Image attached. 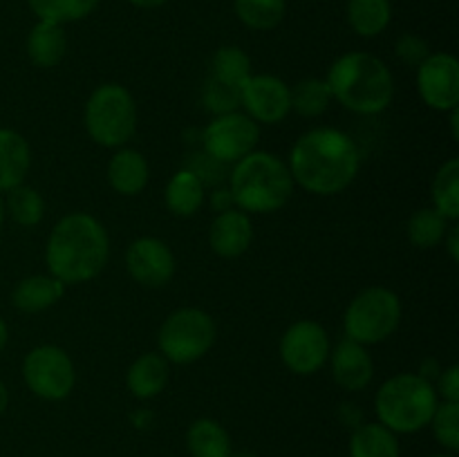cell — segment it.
Instances as JSON below:
<instances>
[{"label": "cell", "mask_w": 459, "mask_h": 457, "mask_svg": "<svg viewBox=\"0 0 459 457\" xmlns=\"http://www.w3.org/2000/svg\"><path fill=\"white\" fill-rule=\"evenodd\" d=\"M287 168L303 191L323 197L339 195L357 179L361 152L343 130L314 128L291 146Z\"/></svg>", "instance_id": "1"}, {"label": "cell", "mask_w": 459, "mask_h": 457, "mask_svg": "<svg viewBox=\"0 0 459 457\" xmlns=\"http://www.w3.org/2000/svg\"><path fill=\"white\" fill-rule=\"evenodd\" d=\"M110 258V237L94 215L74 211L54 224L45 246L49 273L63 285L94 280Z\"/></svg>", "instance_id": "2"}, {"label": "cell", "mask_w": 459, "mask_h": 457, "mask_svg": "<svg viewBox=\"0 0 459 457\" xmlns=\"http://www.w3.org/2000/svg\"><path fill=\"white\" fill-rule=\"evenodd\" d=\"M332 99L357 115H379L388 110L394 97V79L384 61L368 52H348L327 70Z\"/></svg>", "instance_id": "3"}, {"label": "cell", "mask_w": 459, "mask_h": 457, "mask_svg": "<svg viewBox=\"0 0 459 457\" xmlns=\"http://www.w3.org/2000/svg\"><path fill=\"white\" fill-rule=\"evenodd\" d=\"M287 161L267 151H254L233 164L229 175V193L236 209L251 213H276L294 193Z\"/></svg>", "instance_id": "4"}, {"label": "cell", "mask_w": 459, "mask_h": 457, "mask_svg": "<svg viewBox=\"0 0 459 457\" xmlns=\"http://www.w3.org/2000/svg\"><path fill=\"white\" fill-rule=\"evenodd\" d=\"M439 397L433 381L415 372H399L375 394L377 421L394 435H412L430 424Z\"/></svg>", "instance_id": "5"}, {"label": "cell", "mask_w": 459, "mask_h": 457, "mask_svg": "<svg viewBox=\"0 0 459 457\" xmlns=\"http://www.w3.org/2000/svg\"><path fill=\"white\" fill-rule=\"evenodd\" d=\"M90 139L103 148H124L137 133V103L128 88L103 83L92 90L83 112Z\"/></svg>", "instance_id": "6"}, {"label": "cell", "mask_w": 459, "mask_h": 457, "mask_svg": "<svg viewBox=\"0 0 459 457\" xmlns=\"http://www.w3.org/2000/svg\"><path fill=\"white\" fill-rule=\"evenodd\" d=\"M402 300L388 287H366L359 291L343 314L345 339H352L361 345L384 343L397 332L402 323Z\"/></svg>", "instance_id": "7"}, {"label": "cell", "mask_w": 459, "mask_h": 457, "mask_svg": "<svg viewBox=\"0 0 459 457\" xmlns=\"http://www.w3.org/2000/svg\"><path fill=\"white\" fill-rule=\"evenodd\" d=\"M218 339V327L213 316L200 307H179L164 318L157 332L160 354L175 366H188L213 348Z\"/></svg>", "instance_id": "8"}, {"label": "cell", "mask_w": 459, "mask_h": 457, "mask_svg": "<svg viewBox=\"0 0 459 457\" xmlns=\"http://www.w3.org/2000/svg\"><path fill=\"white\" fill-rule=\"evenodd\" d=\"M25 385L45 401H61L74 390L76 370L70 354L58 345H36L22 358Z\"/></svg>", "instance_id": "9"}, {"label": "cell", "mask_w": 459, "mask_h": 457, "mask_svg": "<svg viewBox=\"0 0 459 457\" xmlns=\"http://www.w3.org/2000/svg\"><path fill=\"white\" fill-rule=\"evenodd\" d=\"M260 139V125L245 112H227L213 116L202 133V148L206 155L229 166L240 161L249 152L255 151Z\"/></svg>", "instance_id": "10"}, {"label": "cell", "mask_w": 459, "mask_h": 457, "mask_svg": "<svg viewBox=\"0 0 459 457\" xmlns=\"http://www.w3.org/2000/svg\"><path fill=\"white\" fill-rule=\"evenodd\" d=\"M332 341L325 327L316 321L291 323L281 336V361L290 372L299 376H312L327 363Z\"/></svg>", "instance_id": "11"}, {"label": "cell", "mask_w": 459, "mask_h": 457, "mask_svg": "<svg viewBox=\"0 0 459 457\" xmlns=\"http://www.w3.org/2000/svg\"><path fill=\"white\" fill-rule=\"evenodd\" d=\"M420 99L437 112H451L459 106V61L453 54H429L417 65Z\"/></svg>", "instance_id": "12"}, {"label": "cell", "mask_w": 459, "mask_h": 457, "mask_svg": "<svg viewBox=\"0 0 459 457\" xmlns=\"http://www.w3.org/2000/svg\"><path fill=\"white\" fill-rule=\"evenodd\" d=\"M240 108L255 124H281L291 112L290 85L273 74H251L240 88Z\"/></svg>", "instance_id": "13"}, {"label": "cell", "mask_w": 459, "mask_h": 457, "mask_svg": "<svg viewBox=\"0 0 459 457\" xmlns=\"http://www.w3.org/2000/svg\"><path fill=\"white\" fill-rule=\"evenodd\" d=\"M126 269L142 287H164L175 276V255L164 240L152 236L137 237L126 249Z\"/></svg>", "instance_id": "14"}, {"label": "cell", "mask_w": 459, "mask_h": 457, "mask_svg": "<svg viewBox=\"0 0 459 457\" xmlns=\"http://www.w3.org/2000/svg\"><path fill=\"white\" fill-rule=\"evenodd\" d=\"M332 379L345 392H361L375 376V361L366 345L352 339H341L330 352Z\"/></svg>", "instance_id": "15"}, {"label": "cell", "mask_w": 459, "mask_h": 457, "mask_svg": "<svg viewBox=\"0 0 459 457\" xmlns=\"http://www.w3.org/2000/svg\"><path fill=\"white\" fill-rule=\"evenodd\" d=\"M254 240L251 218L240 209H229L215 215L209 228V246L215 255L224 260L240 258L247 254Z\"/></svg>", "instance_id": "16"}, {"label": "cell", "mask_w": 459, "mask_h": 457, "mask_svg": "<svg viewBox=\"0 0 459 457\" xmlns=\"http://www.w3.org/2000/svg\"><path fill=\"white\" fill-rule=\"evenodd\" d=\"M151 168L146 157L134 148H117L115 155L108 161V184L119 195L133 197L146 188Z\"/></svg>", "instance_id": "17"}, {"label": "cell", "mask_w": 459, "mask_h": 457, "mask_svg": "<svg viewBox=\"0 0 459 457\" xmlns=\"http://www.w3.org/2000/svg\"><path fill=\"white\" fill-rule=\"evenodd\" d=\"M65 294V285L52 273H34L22 280L12 291V305L22 314H39L56 305Z\"/></svg>", "instance_id": "18"}, {"label": "cell", "mask_w": 459, "mask_h": 457, "mask_svg": "<svg viewBox=\"0 0 459 457\" xmlns=\"http://www.w3.org/2000/svg\"><path fill=\"white\" fill-rule=\"evenodd\" d=\"M170 381V363L160 352H146L130 363L126 385L137 399H152L164 392Z\"/></svg>", "instance_id": "19"}, {"label": "cell", "mask_w": 459, "mask_h": 457, "mask_svg": "<svg viewBox=\"0 0 459 457\" xmlns=\"http://www.w3.org/2000/svg\"><path fill=\"white\" fill-rule=\"evenodd\" d=\"M31 168V148L21 133L0 128V193L25 184Z\"/></svg>", "instance_id": "20"}, {"label": "cell", "mask_w": 459, "mask_h": 457, "mask_svg": "<svg viewBox=\"0 0 459 457\" xmlns=\"http://www.w3.org/2000/svg\"><path fill=\"white\" fill-rule=\"evenodd\" d=\"M166 209L178 218H191L204 206L206 186L193 170L179 168L173 177L169 179L164 191Z\"/></svg>", "instance_id": "21"}, {"label": "cell", "mask_w": 459, "mask_h": 457, "mask_svg": "<svg viewBox=\"0 0 459 457\" xmlns=\"http://www.w3.org/2000/svg\"><path fill=\"white\" fill-rule=\"evenodd\" d=\"M67 36L63 25L39 21L27 36V56L36 67H56L65 58Z\"/></svg>", "instance_id": "22"}, {"label": "cell", "mask_w": 459, "mask_h": 457, "mask_svg": "<svg viewBox=\"0 0 459 457\" xmlns=\"http://www.w3.org/2000/svg\"><path fill=\"white\" fill-rule=\"evenodd\" d=\"M186 448L191 457H231L233 444L220 421L200 417L186 430Z\"/></svg>", "instance_id": "23"}, {"label": "cell", "mask_w": 459, "mask_h": 457, "mask_svg": "<svg viewBox=\"0 0 459 457\" xmlns=\"http://www.w3.org/2000/svg\"><path fill=\"white\" fill-rule=\"evenodd\" d=\"M350 457H402L397 435L379 421H363L350 437Z\"/></svg>", "instance_id": "24"}, {"label": "cell", "mask_w": 459, "mask_h": 457, "mask_svg": "<svg viewBox=\"0 0 459 457\" xmlns=\"http://www.w3.org/2000/svg\"><path fill=\"white\" fill-rule=\"evenodd\" d=\"M348 22L352 31L363 39H375L388 30L393 21V3L390 0H348Z\"/></svg>", "instance_id": "25"}, {"label": "cell", "mask_w": 459, "mask_h": 457, "mask_svg": "<svg viewBox=\"0 0 459 457\" xmlns=\"http://www.w3.org/2000/svg\"><path fill=\"white\" fill-rule=\"evenodd\" d=\"M430 197H433V209L439 215L448 220V222H457L459 220V160L451 157L439 166L437 175L433 179V188H430Z\"/></svg>", "instance_id": "26"}, {"label": "cell", "mask_w": 459, "mask_h": 457, "mask_svg": "<svg viewBox=\"0 0 459 457\" xmlns=\"http://www.w3.org/2000/svg\"><path fill=\"white\" fill-rule=\"evenodd\" d=\"M451 224L453 222H448L444 215H439L433 206L417 209L406 224L408 240L417 249H435V246L442 245Z\"/></svg>", "instance_id": "27"}, {"label": "cell", "mask_w": 459, "mask_h": 457, "mask_svg": "<svg viewBox=\"0 0 459 457\" xmlns=\"http://www.w3.org/2000/svg\"><path fill=\"white\" fill-rule=\"evenodd\" d=\"M238 21L255 31L276 30L287 12V0H233Z\"/></svg>", "instance_id": "28"}, {"label": "cell", "mask_w": 459, "mask_h": 457, "mask_svg": "<svg viewBox=\"0 0 459 457\" xmlns=\"http://www.w3.org/2000/svg\"><path fill=\"white\" fill-rule=\"evenodd\" d=\"M4 200V211L18 227H36L45 218V200L34 186L18 184L12 191H7Z\"/></svg>", "instance_id": "29"}, {"label": "cell", "mask_w": 459, "mask_h": 457, "mask_svg": "<svg viewBox=\"0 0 459 457\" xmlns=\"http://www.w3.org/2000/svg\"><path fill=\"white\" fill-rule=\"evenodd\" d=\"M291 92V110L296 115L305 116V119H316L323 112L330 108L332 92L327 88L325 79H316V76H307V79L299 81Z\"/></svg>", "instance_id": "30"}, {"label": "cell", "mask_w": 459, "mask_h": 457, "mask_svg": "<svg viewBox=\"0 0 459 457\" xmlns=\"http://www.w3.org/2000/svg\"><path fill=\"white\" fill-rule=\"evenodd\" d=\"M27 3L39 21L67 25V22H76L90 16L101 0H27Z\"/></svg>", "instance_id": "31"}, {"label": "cell", "mask_w": 459, "mask_h": 457, "mask_svg": "<svg viewBox=\"0 0 459 457\" xmlns=\"http://www.w3.org/2000/svg\"><path fill=\"white\" fill-rule=\"evenodd\" d=\"M211 76L222 83L242 88V83L251 76V58L238 45H224L213 54Z\"/></svg>", "instance_id": "32"}, {"label": "cell", "mask_w": 459, "mask_h": 457, "mask_svg": "<svg viewBox=\"0 0 459 457\" xmlns=\"http://www.w3.org/2000/svg\"><path fill=\"white\" fill-rule=\"evenodd\" d=\"M429 426L437 444L455 455L459 451V401H439Z\"/></svg>", "instance_id": "33"}, {"label": "cell", "mask_w": 459, "mask_h": 457, "mask_svg": "<svg viewBox=\"0 0 459 457\" xmlns=\"http://www.w3.org/2000/svg\"><path fill=\"white\" fill-rule=\"evenodd\" d=\"M202 103L213 116L227 115V112L240 110V88L222 83L211 76L202 90Z\"/></svg>", "instance_id": "34"}, {"label": "cell", "mask_w": 459, "mask_h": 457, "mask_svg": "<svg viewBox=\"0 0 459 457\" xmlns=\"http://www.w3.org/2000/svg\"><path fill=\"white\" fill-rule=\"evenodd\" d=\"M184 168L193 170V173L204 182V186H218L224 179V173H227V166L220 164V161L213 160L211 155H206L204 151H202L200 155H193V161L188 166H184Z\"/></svg>", "instance_id": "35"}, {"label": "cell", "mask_w": 459, "mask_h": 457, "mask_svg": "<svg viewBox=\"0 0 459 457\" xmlns=\"http://www.w3.org/2000/svg\"><path fill=\"white\" fill-rule=\"evenodd\" d=\"M394 52H397V56L402 58L406 65L417 67L426 56H429L430 49H429V43H426L421 36L403 34L399 36L397 43H394Z\"/></svg>", "instance_id": "36"}, {"label": "cell", "mask_w": 459, "mask_h": 457, "mask_svg": "<svg viewBox=\"0 0 459 457\" xmlns=\"http://www.w3.org/2000/svg\"><path fill=\"white\" fill-rule=\"evenodd\" d=\"M437 390L439 401H459V367L448 366L439 375L437 384H433Z\"/></svg>", "instance_id": "37"}, {"label": "cell", "mask_w": 459, "mask_h": 457, "mask_svg": "<svg viewBox=\"0 0 459 457\" xmlns=\"http://www.w3.org/2000/svg\"><path fill=\"white\" fill-rule=\"evenodd\" d=\"M211 204H213V209L218 211V213H222V211H229V209H236L229 188H215V191L211 193Z\"/></svg>", "instance_id": "38"}, {"label": "cell", "mask_w": 459, "mask_h": 457, "mask_svg": "<svg viewBox=\"0 0 459 457\" xmlns=\"http://www.w3.org/2000/svg\"><path fill=\"white\" fill-rule=\"evenodd\" d=\"M442 245H446L448 255H451L453 263H457V260H459V228H457L455 222L448 227V231H446V236H444Z\"/></svg>", "instance_id": "39"}, {"label": "cell", "mask_w": 459, "mask_h": 457, "mask_svg": "<svg viewBox=\"0 0 459 457\" xmlns=\"http://www.w3.org/2000/svg\"><path fill=\"white\" fill-rule=\"evenodd\" d=\"M128 3L134 4V7H139V9H157V7H161L166 0H128Z\"/></svg>", "instance_id": "40"}, {"label": "cell", "mask_w": 459, "mask_h": 457, "mask_svg": "<svg viewBox=\"0 0 459 457\" xmlns=\"http://www.w3.org/2000/svg\"><path fill=\"white\" fill-rule=\"evenodd\" d=\"M7 341H9V325L4 318H0V354H3V349L7 348Z\"/></svg>", "instance_id": "41"}, {"label": "cell", "mask_w": 459, "mask_h": 457, "mask_svg": "<svg viewBox=\"0 0 459 457\" xmlns=\"http://www.w3.org/2000/svg\"><path fill=\"white\" fill-rule=\"evenodd\" d=\"M7 406H9V390H7V385L0 381V415L7 410Z\"/></svg>", "instance_id": "42"}, {"label": "cell", "mask_w": 459, "mask_h": 457, "mask_svg": "<svg viewBox=\"0 0 459 457\" xmlns=\"http://www.w3.org/2000/svg\"><path fill=\"white\" fill-rule=\"evenodd\" d=\"M448 115H451V134H453V139H455L457 142V137H459V133H457V119H459V106L457 108H453L451 112H448Z\"/></svg>", "instance_id": "43"}, {"label": "cell", "mask_w": 459, "mask_h": 457, "mask_svg": "<svg viewBox=\"0 0 459 457\" xmlns=\"http://www.w3.org/2000/svg\"><path fill=\"white\" fill-rule=\"evenodd\" d=\"M4 218H7V211H4V200H3V195H0V228H3Z\"/></svg>", "instance_id": "44"}, {"label": "cell", "mask_w": 459, "mask_h": 457, "mask_svg": "<svg viewBox=\"0 0 459 457\" xmlns=\"http://www.w3.org/2000/svg\"><path fill=\"white\" fill-rule=\"evenodd\" d=\"M231 457H255V455L251 451H242V453H233Z\"/></svg>", "instance_id": "45"}, {"label": "cell", "mask_w": 459, "mask_h": 457, "mask_svg": "<svg viewBox=\"0 0 459 457\" xmlns=\"http://www.w3.org/2000/svg\"><path fill=\"white\" fill-rule=\"evenodd\" d=\"M430 457H455V455H453V453H435V455Z\"/></svg>", "instance_id": "46"}]
</instances>
